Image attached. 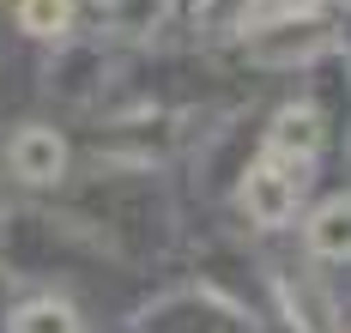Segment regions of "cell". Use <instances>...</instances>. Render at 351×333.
<instances>
[{"label":"cell","instance_id":"obj_1","mask_svg":"<svg viewBox=\"0 0 351 333\" xmlns=\"http://www.w3.org/2000/svg\"><path fill=\"white\" fill-rule=\"evenodd\" d=\"M303 182H309V170H303V164H285V158H273V151H261V158L243 170L237 206L248 212V224H261V230H285V224L297 219Z\"/></svg>","mask_w":351,"mask_h":333},{"label":"cell","instance_id":"obj_2","mask_svg":"<svg viewBox=\"0 0 351 333\" xmlns=\"http://www.w3.org/2000/svg\"><path fill=\"white\" fill-rule=\"evenodd\" d=\"M6 170L25 188H55L67 176V140H61L49 121H25V127L6 140Z\"/></svg>","mask_w":351,"mask_h":333},{"label":"cell","instance_id":"obj_3","mask_svg":"<svg viewBox=\"0 0 351 333\" xmlns=\"http://www.w3.org/2000/svg\"><path fill=\"white\" fill-rule=\"evenodd\" d=\"M321 140H327V127H321V110L315 103H285L279 115H273V127H267V140H261V151H273V158H285V164H315Z\"/></svg>","mask_w":351,"mask_h":333},{"label":"cell","instance_id":"obj_4","mask_svg":"<svg viewBox=\"0 0 351 333\" xmlns=\"http://www.w3.org/2000/svg\"><path fill=\"white\" fill-rule=\"evenodd\" d=\"M303 243L321 260H351V194L321 200L315 212H309V224H303Z\"/></svg>","mask_w":351,"mask_h":333},{"label":"cell","instance_id":"obj_5","mask_svg":"<svg viewBox=\"0 0 351 333\" xmlns=\"http://www.w3.org/2000/svg\"><path fill=\"white\" fill-rule=\"evenodd\" d=\"M6 333H85V321H79V309L67 297H31V303L12 309Z\"/></svg>","mask_w":351,"mask_h":333},{"label":"cell","instance_id":"obj_6","mask_svg":"<svg viewBox=\"0 0 351 333\" xmlns=\"http://www.w3.org/2000/svg\"><path fill=\"white\" fill-rule=\"evenodd\" d=\"M97 18L109 37H152L164 18V0H97Z\"/></svg>","mask_w":351,"mask_h":333},{"label":"cell","instance_id":"obj_7","mask_svg":"<svg viewBox=\"0 0 351 333\" xmlns=\"http://www.w3.org/2000/svg\"><path fill=\"white\" fill-rule=\"evenodd\" d=\"M19 31L36 42H61L73 31V0H19Z\"/></svg>","mask_w":351,"mask_h":333},{"label":"cell","instance_id":"obj_8","mask_svg":"<svg viewBox=\"0 0 351 333\" xmlns=\"http://www.w3.org/2000/svg\"><path fill=\"white\" fill-rule=\"evenodd\" d=\"M309 12H321V0H248V12H243V37L285 31V25L309 18Z\"/></svg>","mask_w":351,"mask_h":333}]
</instances>
